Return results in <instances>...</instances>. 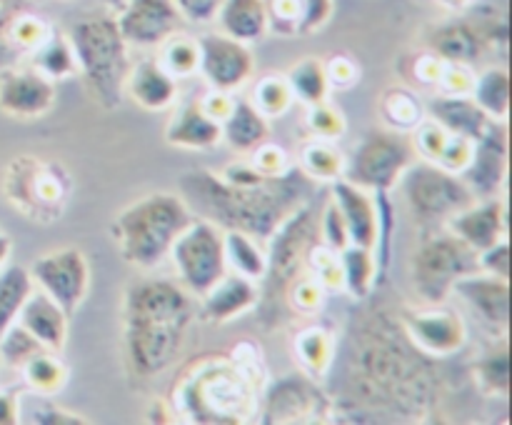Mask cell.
<instances>
[{"label": "cell", "mask_w": 512, "mask_h": 425, "mask_svg": "<svg viewBox=\"0 0 512 425\" xmlns=\"http://www.w3.org/2000/svg\"><path fill=\"white\" fill-rule=\"evenodd\" d=\"M183 190L205 220L270 238L300 208L310 190V178L303 170L290 168L278 178L238 185L213 173H190L183 178Z\"/></svg>", "instance_id": "6da1fadb"}, {"label": "cell", "mask_w": 512, "mask_h": 425, "mask_svg": "<svg viewBox=\"0 0 512 425\" xmlns=\"http://www.w3.org/2000/svg\"><path fill=\"white\" fill-rule=\"evenodd\" d=\"M193 320L188 290L173 280H140L125 293V348L130 365L140 378L168 368L180 353Z\"/></svg>", "instance_id": "7a4b0ae2"}, {"label": "cell", "mask_w": 512, "mask_h": 425, "mask_svg": "<svg viewBox=\"0 0 512 425\" xmlns=\"http://www.w3.org/2000/svg\"><path fill=\"white\" fill-rule=\"evenodd\" d=\"M190 208L173 193H150L113 220V243L120 258L138 268H153L168 258L180 230L190 223Z\"/></svg>", "instance_id": "3957f363"}, {"label": "cell", "mask_w": 512, "mask_h": 425, "mask_svg": "<svg viewBox=\"0 0 512 425\" xmlns=\"http://www.w3.org/2000/svg\"><path fill=\"white\" fill-rule=\"evenodd\" d=\"M75 65L88 83L93 98L105 108H118L125 78L130 73L128 43L110 15H88L70 28Z\"/></svg>", "instance_id": "277c9868"}, {"label": "cell", "mask_w": 512, "mask_h": 425, "mask_svg": "<svg viewBox=\"0 0 512 425\" xmlns=\"http://www.w3.org/2000/svg\"><path fill=\"white\" fill-rule=\"evenodd\" d=\"M5 198L35 223H53L63 215L70 195L65 168L38 155H20L5 170Z\"/></svg>", "instance_id": "5b68a950"}, {"label": "cell", "mask_w": 512, "mask_h": 425, "mask_svg": "<svg viewBox=\"0 0 512 425\" xmlns=\"http://www.w3.org/2000/svg\"><path fill=\"white\" fill-rule=\"evenodd\" d=\"M478 250L470 248L458 235H438L420 245L413 258L415 290L430 303H440L460 278L478 273Z\"/></svg>", "instance_id": "8992f818"}, {"label": "cell", "mask_w": 512, "mask_h": 425, "mask_svg": "<svg viewBox=\"0 0 512 425\" xmlns=\"http://www.w3.org/2000/svg\"><path fill=\"white\" fill-rule=\"evenodd\" d=\"M180 280L190 295H203L218 278H223L225 250L223 235L213 225V220H190L170 248Z\"/></svg>", "instance_id": "52a82bcc"}, {"label": "cell", "mask_w": 512, "mask_h": 425, "mask_svg": "<svg viewBox=\"0 0 512 425\" xmlns=\"http://www.w3.org/2000/svg\"><path fill=\"white\" fill-rule=\"evenodd\" d=\"M413 163V148L405 143L403 133H370L360 140L355 148L353 160L345 163L343 178L363 190L388 193L408 165Z\"/></svg>", "instance_id": "ba28073f"}, {"label": "cell", "mask_w": 512, "mask_h": 425, "mask_svg": "<svg viewBox=\"0 0 512 425\" xmlns=\"http://www.w3.org/2000/svg\"><path fill=\"white\" fill-rule=\"evenodd\" d=\"M403 175L405 198L420 218H450L475 200L463 178L435 163H410Z\"/></svg>", "instance_id": "9c48e42d"}, {"label": "cell", "mask_w": 512, "mask_h": 425, "mask_svg": "<svg viewBox=\"0 0 512 425\" xmlns=\"http://www.w3.org/2000/svg\"><path fill=\"white\" fill-rule=\"evenodd\" d=\"M30 278L48 293L65 315H75L90 288V265L78 248H58L40 255L30 268Z\"/></svg>", "instance_id": "30bf717a"}, {"label": "cell", "mask_w": 512, "mask_h": 425, "mask_svg": "<svg viewBox=\"0 0 512 425\" xmlns=\"http://www.w3.org/2000/svg\"><path fill=\"white\" fill-rule=\"evenodd\" d=\"M400 325L410 343L423 355L445 358L468 343V328L455 310L428 308V310H403Z\"/></svg>", "instance_id": "8fae6325"}, {"label": "cell", "mask_w": 512, "mask_h": 425, "mask_svg": "<svg viewBox=\"0 0 512 425\" xmlns=\"http://www.w3.org/2000/svg\"><path fill=\"white\" fill-rule=\"evenodd\" d=\"M198 48V70L220 93H230V90L240 88L253 73L250 50L245 48V43L230 38V35H203V38H198Z\"/></svg>", "instance_id": "7c38bea8"}, {"label": "cell", "mask_w": 512, "mask_h": 425, "mask_svg": "<svg viewBox=\"0 0 512 425\" xmlns=\"http://www.w3.org/2000/svg\"><path fill=\"white\" fill-rule=\"evenodd\" d=\"M118 13L115 23L125 43L140 48L163 45L180 25V13L173 0H128Z\"/></svg>", "instance_id": "4fadbf2b"}, {"label": "cell", "mask_w": 512, "mask_h": 425, "mask_svg": "<svg viewBox=\"0 0 512 425\" xmlns=\"http://www.w3.org/2000/svg\"><path fill=\"white\" fill-rule=\"evenodd\" d=\"M508 140L498 120L473 143V155L460 178L465 180L475 198H495L500 183L505 180V165H508Z\"/></svg>", "instance_id": "5bb4252c"}, {"label": "cell", "mask_w": 512, "mask_h": 425, "mask_svg": "<svg viewBox=\"0 0 512 425\" xmlns=\"http://www.w3.org/2000/svg\"><path fill=\"white\" fill-rule=\"evenodd\" d=\"M55 103L53 80L35 68L0 73V110L13 118H40Z\"/></svg>", "instance_id": "9a60e30c"}, {"label": "cell", "mask_w": 512, "mask_h": 425, "mask_svg": "<svg viewBox=\"0 0 512 425\" xmlns=\"http://www.w3.org/2000/svg\"><path fill=\"white\" fill-rule=\"evenodd\" d=\"M50 25L23 0L0 3V63L30 55L50 33Z\"/></svg>", "instance_id": "2e32d148"}, {"label": "cell", "mask_w": 512, "mask_h": 425, "mask_svg": "<svg viewBox=\"0 0 512 425\" xmlns=\"http://www.w3.org/2000/svg\"><path fill=\"white\" fill-rule=\"evenodd\" d=\"M335 208L340 210L348 228V238L353 245L360 248H378L380 240V213L375 200L365 193L363 188L353 185L350 180L338 178L333 183V198Z\"/></svg>", "instance_id": "e0dca14e"}, {"label": "cell", "mask_w": 512, "mask_h": 425, "mask_svg": "<svg viewBox=\"0 0 512 425\" xmlns=\"http://www.w3.org/2000/svg\"><path fill=\"white\" fill-rule=\"evenodd\" d=\"M450 233L458 235L463 243L483 253L485 248L498 243L505 235V203L495 198H480L478 205L470 203L468 208L450 215Z\"/></svg>", "instance_id": "ac0fdd59"}, {"label": "cell", "mask_w": 512, "mask_h": 425, "mask_svg": "<svg viewBox=\"0 0 512 425\" xmlns=\"http://www.w3.org/2000/svg\"><path fill=\"white\" fill-rule=\"evenodd\" d=\"M455 293L468 300L470 308L493 328H508L510 323V283L495 275L470 273L453 285Z\"/></svg>", "instance_id": "d6986e66"}, {"label": "cell", "mask_w": 512, "mask_h": 425, "mask_svg": "<svg viewBox=\"0 0 512 425\" xmlns=\"http://www.w3.org/2000/svg\"><path fill=\"white\" fill-rule=\"evenodd\" d=\"M15 323L23 325L45 350L60 353L65 348V340H68V315L43 290H33L28 295Z\"/></svg>", "instance_id": "ffe728a7"}, {"label": "cell", "mask_w": 512, "mask_h": 425, "mask_svg": "<svg viewBox=\"0 0 512 425\" xmlns=\"http://www.w3.org/2000/svg\"><path fill=\"white\" fill-rule=\"evenodd\" d=\"M268 28L278 35H308L323 28L333 10V0H263Z\"/></svg>", "instance_id": "44dd1931"}, {"label": "cell", "mask_w": 512, "mask_h": 425, "mask_svg": "<svg viewBox=\"0 0 512 425\" xmlns=\"http://www.w3.org/2000/svg\"><path fill=\"white\" fill-rule=\"evenodd\" d=\"M220 138H223L220 120L205 113L200 100H188L185 105H180L175 118L165 128V140L175 148H213V145L220 143Z\"/></svg>", "instance_id": "7402d4cb"}, {"label": "cell", "mask_w": 512, "mask_h": 425, "mask_svg": "<svg viewBox=\"0 0 512 425\" xmlns=\"http://www.w3.org/2000/svg\"><path fill=\"white\" fill-rule=\"evenodd\" d=\"M430 118L445 128L448 133L463 135L468 140H478L490 125L495 123L493 118L483 113L478 103L470 95H438L430 103Z\"/></svg>", "instance_id": "603a6c76"}, {"label": "cell", "mask_w": 512, "mask_h": 425, "mask_svg": "<svg viewBox=\"0 0 512 425\" xmlns=\"http://www.w3.org/2000/svg\"><path fill=\"white\" fill-rule=\"evenodd\" d=\"M203 315L210 320H230L258 303V288L245 275L225 273L203 295Z\"/></svg>", "instance_id": "cb8c5ba5"}, {"label": "cell", "mask_w": 512, "mask_h": 425, "mask_svg": "<svg viewBox=\"0 0 512 425\" xmlns=\"http://www.w3.org/2000/svg\"><path fill=\"white\" fill-rule=\"evenodd\" d=\"M125 85L130 98L145 110H165L178 95V80L155 60H140L135 68H130Z\"/></svg>", "instance_id": "d4e9b609"}, {"label": "cell", "mask_w": 512, "mask_h": 425, "mask_svg": "<svg viewBox=\"0 0 512 425\" xmlns=\"http://www.w3.org/2000/svg\"><path fill=\"white\" fill-rule=\"evenodd\" d=\"M430 53L443 58L445 63L470 65L483 53V38L475 25L465 23V20H453V23H445L433 30Z\"/></svg>", "instance_id": "484cf974"}, {"label": "cell", "mask_w": 512, "mask_h": 425, "mask_svg": "<svg viewBox=\"0 0 512 425\" xmlns=\"http://www.w3.org/2000/svg\"><path fill=\"white\" fill-rule=\"evenodd\" d=\"M220 128H223V138L228 140L230 148L240 150V153H253L258 145L268 140L270 133L265 115L250 100L243 98L233 100V108L225 115Z\"/></svg>", "instance_id": "4316f807"}, {"label": "cell", "mask_w": 512, "mask_h": 425, "mask_svg": "<svg viewBox=\"0 0 512 425\" xmlns=\"http://www.w3.org/2000/svg\"><path fill=\"white\" fill-rule=\"evenodd\" d=\"M215 18L220 20L223 33L240 43L263 38L268 30V10L263 0H223Z\"/></svg>", "instance_id": "83f0119b"}, {"label": "cell", "mask_w": 512, "mask_h": 425, "mask_svg": "<svg viewBox=\"0 0 512 425\" xmlns=\"http://www.w3.org/2000/svg\"><path fill=\"white\" fill-rule=\"evenodd\" d=\"M30 293H33L30 270H25L23 265H8V268L3 265L0 268V338L18 320L20 308Z\"/></svg>", "instance_id": "f1b7e54d"}, {"label": "cell", "mask_w": 512, "mask_h": 425, "mask_svg": "<svg viewBox=\"0 0 512 425\" xmlns=\"http://www.w3.org/2000/svg\"><path fill=\"white\" fill-rule=\"evenodd\" d=\"M470 98L493 120H505L510 110V78L505 68H490L478 75L470 90Z\"/></svg>", "instance_id": "f546056e"}, {"label": "cell", "mask_w": 512, "mask_h": 425, "mask_svg": "<svg viewBox=\"0 0 512 425\" xmlns=\"http://www.w3.org/2000/svg\"><path fill=\"white\" fill-rule=\"evenodd\" d=\"M223 250H225V263L235 270V273L245 275V278L255 280L263 278L268 273V258L263 250L255 245L253 235L243 233V230H228L223 235Z\"/></svg>", "instance_id": "4dcf8cb0"}, {"label": "cell", "mask_w": 512, "mask_h": 425, "mask_svg": "<svg viewBox=\"0 0 512 425\" xmlns=\"http://www.w3.org/2000/svg\"><path fill=\"white\" fill-rule=\"evenodd\" d=\"M30 58H33V68L50 80L70 78L78 70L70 40L63 38L58 30H50L48 38L30 53Z\"/></svg>", "instance_id": "1f68e13d"}, {"label": "cell", "mask_w": 512, "mask_h": 425, "mask_svg": "<svg viewBox=\"0 0 512 425\" xmlns=\"http://www.w3.org/2000/svg\"><path fill=\"white\" fill-rule=\"evenodd\" d=\"M375 270H378V260H375L370 248H360V245L350 243L348 248L340 250L343 285L353 293V298H365L370 293L375 283Z\"/></svg>", "instance_id": "d6a6232c"}, {"label": "cell", "mask_w": 512, "mask_h": 425, "mask_svg": "<svg viewBox=\"0 0 512 425\" xmlns=\"http://www.w3.org/2000/svg\"><path fill=\"white\" fill-rule=\"evenodd\" d=\"M288 85L293 90V98L303 100V103L315 105L323 103L328 98L330 80L328 70H325V63L318 58H305L300 60L298 65H293L288 73Z\"/></svg>", "instance_id": "836d02e7"}, {"label": "cell", "mask_w": 512, "mask_h": 425, "mask_svg": "<svg viewBox=\"0 0 512 425\" xmlns=\"http://www.w3.org/2000/svg\"><path fill=\"white\" fill-rule=\"evenodd\" d=\"M380 115L395 133H410L423 123V105L410 90L390 88L385 90L378 103Z\"/></svg>", "instance_id": "e575fe53"}, {"label": "cell", "mask_w": 512, "mask_h": 425, "mask_svg": "<svg viewBox=\"0 0 512 425\" xmlns=\"http://www.w3.org/2000/svg\"><path fill=\"white\" fill-rule=\"evenodd\" d=\"M20 368H23L25 380H28V385L35 393L55 395L63 388L65 380H68V370H65V365L55 358L53 350H38V353L30 355Z\"/></svg>", "instance_id": "d590c367"}, {"label": "cell", "mask_w": 512, "mask_h": 425, "mask_svg": "<svg viewBox=\"0 0 512 425\" xmlns=\"http://www.w3.org/2000/svg\"><path fill=\"white\" fill-rule=\"evenodd\" d=\"M300 170L310 180H338L343 178L345 158L340 150L328 143H310L300 153Z\"/></svg>", "instance_id": "8d00e7d4"}, {"label": "cell", "mask_w": 512, "mask_h": 425, "mask_svg": "<svg viewBox=\"0 0 512 425\" xmlns=\"http://www.w3.org/2000/svg\"><path fill=\"white\" fill-rule=\"evenodd\" d=\"M18 423L30 425H85L83 418L58 408L55 403L45 400L43 393H30L18 398Z\"/></svg>", "instance_id": "74e56055"}, {"label": "cell", "mask_w": 512, "mask_h": 425, "mask_svg": "<svg viewBox=\"0 0 512 425\" xmlns=\"http://www.w3.org/2000/svg\"><path fill=\"white\" fill-rule=\"evenodd\" d=\"M475 373H478L480 385H483L485 393L493 395H508L510 393V350L508 345H500V348L488 350L483 358L475 365Z\"/></svg>", "instance_id": "f35d334b"}, {"label": "cell", "mask_w": 512, "mask_h": 425, "mask_svg": "<svg viewBox=\"0 0 512 425\" xmlns=\"http://www.w3.org/2000/svg\"><path fill=\"white\" fill-rule=\"evenodd\" d=\"M160 65H163L175 80L193 75L200 65L198 40L183 38V35H170V38L165 40L163 60H160Z\"/></svg>", "instance_id": "ab89813d"}, {"label": "cell", "mask_w": 512, "mask_h": 425, "mask_svg": "<svg viewBox=\"0 0 512 425\" xmlns=\"http://www.w3.org/2000/svg\"><path fill=\"white\" fill-rule=\"evenodd\" d=\"M253 105L265 115V118H280L285 110L293 105V90L288 80L278 75H265L255 83Z\"/></svg>", "instance_id": "60d3db41"}, {"label": "cell", "mask_w": 512, "mask_h": 425, "mask_svg": "<svg viewBox=\"0 0 512 425\" xmlns=\"http://www.w3.org/2000/svg\"><path fill=\"white\" fill-rule=\"evenodd\" d=\"M295 350H298L300 363H303L313 375H323V370L328 368L330 338L325 330L310 328L305 330V333H300L298 343H295Z\"/></svg>", "instance_id": "b9f144b4"}, {"label": "cell", "mask_w": 512, "mask_h": 425, "mask_svg": "<svg viewBox=\"0 0 512 425\" xmlns=\"http://www.w3.org/2000/svg\"><path fill=\"white\" fill-rule=\"evenodd\" d=\"M38 350H43V345H40L20 323L10 325L3 333V338H0V355L5 358V363L15 365V368H20V365H23L30 355L38 353Z\"/></svg>", "instance_id": "7bdbcfd3"}, {"label": "cell", "mask_w": 512, "mask_h": 425, "mask_svg": "<svg viewBox=\"0 0 512 425\" xmlns=\"http://www.w3.org/2000/svg\"><path fill=\"white\" fill-rule=\"evenodd\" d=\"M308 128L313 130L318 138L335 140L345 133V118L338 108H330V105L323 100V103L310 105Z\"/></svg>", "instance_id": "ee69618b"}, {"label": "cell", "mask_w": 512, "mask_h": 425, "mask_svg": "<svg viewBox=\"0 0 512 425\" xmlns=\"http://www.w3.org/2000/svg\"><path fill=\"white\" fill-rule=\"evenodd\" d=\"M253 168L258 170L260 175H265V178H278V175L288 173L290 163L283 148L268 145V140H265L263 145H258V148L253 150Z\"/></svg>", "instance_id": "f6af8a7d"}, {"label": "cell", "mask_w": 512, "mask_h": 425, "mask_svg": "<svg viewBox=\"0 0 512 425\" xmlns=\"http://www.w3.org/2000/svg\"><path fill=\"white\" fill-rule=\"evenodd\" d=\"M445 65L448 63H445L443 58H438L435 53H423V55H415L413 68L405 70V73H408V78L413 80V83L423 85V88H438Z\"/></svg>", "instance_id": "bcb514c9"}, {"label": "cell", "mask_w": 512, "mask_h": 425, "mask_svg": "<svg viewBox=\"0 0 512 425\" xmlns=\"http://www.w3.org/2000/svg\"><path fill=\"white\" fill-rule=\"evenodd\" d=\"M480 270L495 278H510V243L508 238H500L498 243L485 248L483 253H478Z\"/></svg>", "instance_id": "7dc6e473"}, {"label": "cell", "mask_w": 512, "mask_h": 425, "mask_svg": "<svg viewBox=\"0 0 512 425\" xmlns=\"http://www.w3.org/2000/svg\"><path fill=\"white\" fill-rule=\"evenodd\" d=\"M323 235H325V245H328V248H333L335 253H340V250L348 248V245H350L345 220H343V215H340V210L335 208L333 200H330V205L325 208Z\"/></svg>", "instance_id": "c3c4849f"}, {"label": "cell", "mask_w": 512, "mask_h": 425, "mask_svg": "<svg viewBox=\"0 0 512 425\" xmlns=\"http://www.w3.org/2000/svg\"><path fill=\"white\" fill-rule=\"evenodd\" d=\"M173 3L180 18L190 20V23H210L218 15L223 0H173Z\"/></svg>", "instance_id": "681fc988"}, {"label": "cell", "mask_w": 512, "mask_h": 425, "mask_svg": "<svg viewBox=\"0 0 512 425\" xmlns=\"http://www.w3.org/2000/svg\"><path fill=\"white\" fill-rule=\"evenodd\" d=\"M293 303L300 310H315L323 303V283L318 278H303L293 288Z\"/></svg>", "instance_id": "f907efd6"}, {"label": "cell", "mask_w": 512, "mask_h": 425, "mask_svg": "<svg viewBox=\"0 0 512 425\" xmlns=\"http://www.w3.org/2000/svg\"><path fill=\"white\" fill-rule=\"evenodd\" d=\"M325 70H328L330 85H350L358 80V68L348 58H335L333 63L325 65Z\"/></svg>", "instance_id": "816d5d0a"}, {"label": "cell", "mask_w": 512, "mask_h": 425, "mask_svg": "<svg viewBox=\"0 0 512 425\" xmlns=\"http://www.w3.org/2000/svg\"><path fill=\"white\" fill-rule=\"evenodd\" d=\"M200 105L205 108V113L213 115L215 120H220V123H223L225 115H228L230 108H233V98H228V93H220L218 90V93H213V98L200 100Z\"/></svg>", "instance_id": "f5cc1de1"}, {"label": "cell", "mask_w": 512, "mask_h": 425, "mask_svg": "<svg viewBox=\"0 0 512 425\" xmlns=\"http://www.w3.org/2000/svg\"><path fill=\"white\" fill-rule=\"evenodd\" d=\"M18 423V395L0 393V425Z\"/></svg>", "instance_id": "db71d44e"}, {"label": "cell", "mask_w": 512, "mask_h": 425, "mask_svg": "<svg viewBox=\"0 0 512 425\" xmlns=\"http://www.w3.org/2000/svg\"><path fill=\"white\" fill-rule=\"evenodd\" d=\"M10 248H13V243H10V238H8V235H5V233H0V268H3L5 260H8Z\"/></svg>", "instance_id": "11a10c76"}, {"label": "cell", "mask_w": 512, "mask_h": 425, "mask_svg": "<svg viewBox=\"0 0 512 425\" xmlns=\"http://www.w3.org/2000/svg\"><path fill=\"white\" fill-rule=\"evenodd\" d=\"M105 3H108L113 10H123V5L128 3V0H105Z\"/></svg>", "instance_id": "9f6ffc18"}, {"label": "cell", "mask_w": 512, "mask_h": 425, "mask_svg": "<svg viewBox=\"0 0 512 425\" xmlns=\"http://www.w3.org/2000/svg\"><path fill=\"white\" fill-rule=\"evenodd\" d=\"M445 3H450V5H465V3H470V0H445Z\"/></svg>", "instance_id": "6f0895ef"}, {"label": "cell", "mask_w": 512, "mask_h": 425, "mask_svg": "<svg viewBox=\"0 0 512 425\" xmlns=\"http://www.w3.org/2000/svg\"><path fill=\"white\" fill-rule=\"evenodd\" d=\"M0 3H3V0H0Z\"/></svg>", "instance_id": "680465c9"}]
</instances>
